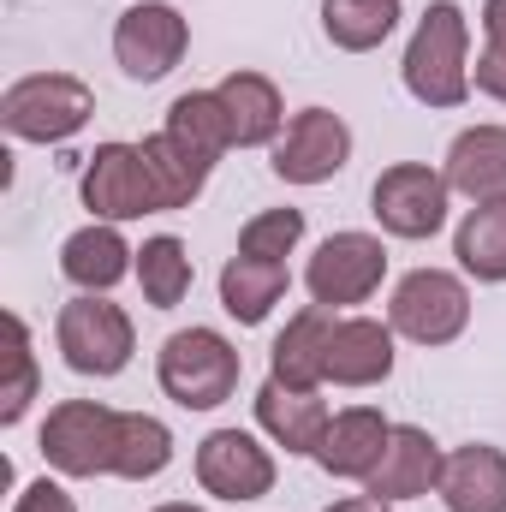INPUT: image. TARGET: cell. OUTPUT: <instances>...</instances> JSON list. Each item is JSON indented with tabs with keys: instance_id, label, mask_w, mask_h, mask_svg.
I'll return each instance as SVG.
<instances>
[{
	"instance_id": "cell-11",
	"label": "cell",
	"mask_w": 506,
	"mask_h": 512,
	"mask_svg": "<svg viewBox=\"0 0 506 512\" xmlns=\"http://www.w3.org/2000/svg\"><path fill=\"white\" fill-rule=\"evenodd\" d=\"M346 161H352V126L328 108L292 114L274 143V179L286 185H328Z\"/></svg>"
},
{
	"instance_id": "cell-30",
	"label": "cell",
	"mask_w": 506,
	"mask_h": 512,
	"mask_svg": "<svg viewBox=\"0 0 506 512\" xmlns=\"http://www.w3.org/2000/svg\"><path fill=\"white\" fill-rule=\"evenodd\" d=\"M6 340H12V382L0 387V423L12 429L24 411H30V399H36V352H30V328H24V316H6Z\"/></svg>"
},
{
	"instance_id": "cell-27",
	"label": "cell",
	"mask_w": 506,
	"mask_h": 512,
	"mask_svg": "<svg viewBox=\"0 0 506 512\" xmlns=\"http://www.w3.org/2000/svg\"><path fill=\"white\" fill-rule=\"evenodd\" d=\"M173 465V429L149 411H120V459H114V477L126 483H149Z\"/></svg>"
},
{
	"instance_id": "cell-15",
	"label": "cell",
	"mask_w": 506,
	"mask_h": 512,
	"mask_svg": "<svg viewBox=\"0 0 506 512\" xmlns=\"http://www.w3.org/2000/svg\"><path fill=\"white\" fill-rule=\"evenodd\" d=\"M387 376H393V322L334 316V334H328V382L334 387H376Z\"/></svg>"
},
{
	"instance_id": "cell-29",
	"label": "cell",
	"mask_w": 506,
	"mask_h": 512,
	"mask_svg": "<svg viewBox=\"0 0 506 512\" xmlns=\"http://www.w3.org/2000/svg\"><path fill=\"white\" fill-rule=\"evenodd\" d=\"M304 239V209H262L239 227V256H262V262H286Z\"/></svg>"
},
{
	"instance_id": "cell-1",
	"label": "cell",
	"mask_w": 506,
	"mask_h": 512,
	"mask_svg": "<svg viewBox=\"0 0 506 512\" xmlns=\"http://www.w3.org/2000/svg\"><path fill=\"white\" fill-rule=\"evenodd\" d=\"M399 78L423 108H465L471 102V24L453 0H435L417 18L405 60H399Z\"/></svg>"
},
{
	"instance_id": "cell-19",
	"label": "cell",
	"mask_w": 506,
	"mask_h": 512,
	"mask_svg": "<svg viewBox=\"0 0 506 512\" xmlns=\"http://www.w3.org/2000/svg\"><path fill=\"white\" fill-rule=\"evenodd\" d=\"M328 405H322V393H298V387H280V382H262L256 387V423H262V435L274 441V447H286V453H310L316 459V447H322V435H328Z\"/></svg>"
},
{
	"instance_id": "cell-21",
	"label": "cell",
	"mask_w": 506,
	"mask_h": 512,
	"mask_svg": "<svg viewBox=\"0 0 506 512\" xmlns=\"http://www.w3.org/2000/svg\"><path fill=\"white\" fill-rule=\"evenodd\" d=\"M215 96H221V108H227L233 149H262V143H280L286 108H280L274 78H262V72H227V78L215 84Z\"/></svg>"
},
{
	"instance_id": "cell-32",
	"label": "cell",
	"mask_w": 506,
	"mask_h": 512,
	"mask_svg": "<svg viewBox=\"0 0 506 512\" xmlns=\"http://www.w3.org/2000/svg\"><path fill=\"white\" fill-rule=\"evenodd\" d=\"M471 84H477L489 102H506V48L483 42V54H477V66H471Z\"/></svg>"
},
{
	"instance_id": "cell-24",
	"label": "cell",
	"mask_w": 506,
	"mask_h": 512,
	"mask_svg": "<svg viewBox=\"0 0 506 512\" xmlns=\"http://www.w3.org/2000/svg\"><path fill=\"white\" fill-rule=\"evenodd\" d=\"M453 256H459V268H465L471 280L501 286L506 280V197L477 203V209L459 221V233H453Z\"/></svg>"
},
{
	"instance_id": "cell-13",
	"label": "cell",
	"mask_w": 506,
	"mask_h": 512,
	"mask_svg": "<svg viewBox=\"0 0 506 512\" xmlns=\"http://www.w3.org/2000/svg\"><path fill=\"white\" fill-rule=\"evenodd\" d=\"M441 447H435V435L429 429H417V423H393V435H387V447H381V465L364 477V495H376V501H423L435 483H441Z\"/></svg>"
},
{
	"instance_id": "cell-26",
	"label": "cell",
	"mask_w": 506,
	"mask_h": 512,
	"mask_svg": "<svg viewBox=\"0 0 506 512\" xmlns=\"http://www.w3.org/2000/svg\"><path fill=\"white\" fill-rule=\"evenodd\" d=\"M143 149V161H149V179H155V197H161V215L167 209H191L197 197H203V185H209V161H197L191 149H179L167 131H155V137H143L137 143Z\"/></svg>"
},
{
	"instance_id": "cell-35",
	"label": "cell",
	"mask_w": 506,
	"mask_h": 512,
	"mask_svg": "<svg viewBox=\"0 0 506 512\" xmlns=\"http://www.w3.org/2000/svg\"><path fill=\"white\" fill-rule=\"evenodd\" d=\"M149 512H203V507H191V501H161V507H149Z\"/></svg>"
},
{
	"instance_id": "cell-16",
	"label": "cell",
	"mask_w": 506,
	"mask_h": 512,
	"mask_svg": "<svg viewBox=\"0 0 506 512\" xmlns=\"http://www.w3.org/2000/svg\"><path fill=\"white\" fill-rule=\"evenodd\" d=\"M447 512H506V453L489 441L453 447L441 459V483H435Z\"/></svg>"
},
{
	"instance_id": "cell-25",
	"label": "cell",
	"mask_w": 506,
	"mask_h": 512,
	"mask_svg": "<svg viewBox=\"0 0 506 512\" xmlns=\"http://www.w3.org/2000/svg\"><path fill=\"white\" fill-rule=\"evenodd\" d=\"M399 0H322V36L340 54H370L399 30Z\"/></svg>"
},
{
	"instance_id": "cell-22",
	"label": "cell",
	"mask_w": 506,
	"mask_h": 512,
	"mask_svg": "<svg viewBox=\"0 0 506 512\" xmlns=\"http://www.w3.org/2000/svg\"><path fill=\"white\" fill-rule=\"evenodd\" d=\"M286 262H262V256H233L227 268H221V310L233 316V322H268V310L286 298Z\"/></svg>"
},
{
	"instance_id": "cell-18",
	"label": "cell",
	"mask_w": 506,
	"mask_h": 512,
	"mask_svg": "<svg viewBox=\"0 0 506 512\" xmlns=\"http://www.w3.org/2000/svg\"><path fill=\"white\" fill-rule=\"evenodd\" d=\"M60 274L78 292H114L126 274H137V251L120 239L114 221H90L60 245Z\"/></svg>"
},
{
	"instance_id": "cell-6",
	"label": "cell",
	"mask_w": 506,
	"mask_h": 512,
	"mask_svg": "<svg viewBox=\"0 0 506 512\" xmlns=\"http://www.w3.org/2000/svg\"><path fill=\"white\" fill-rule=\"evenodd\" d=\"M54 346H60L66 370H78V376H120L137 352V328L102 292H78L54 322Z\"/></svg>"
},
{
	"instance_id": "cell-33",
	"label": "cell",
	"mask_w": 506,
	"mask_h": 512,
	"mask_svg": "<svg viewBox=\"0 0 506 512\" xmlns=\"http://www.w3.org/2000/svg\"><path fill=\"white\" fill-rule=\"evenodd\" d=\"M483 42L506 48V0H483Z\"/></svg>"
},
{
	"instance_id": "cell-7",
	"label": "cell",
	"mask_w": 506,
	"mask_h": 512,
	"mask_svg": "<svg viewBox=\"0 0 506 512\" xmlns=\"http://www.w3.org/2000/svg\"><path fill=\"white\" fill-rule=\"evenodd\" d=\"M447 203H453V185L429 161H393L370 191V215L387 239H435L447 227Z\"/></svg>"
},
{
	"instance_id": "cell-28",
	"label": "cell",
	"mask_w": 506,
	"mask_h": 512,
	"mask_svg": "<svg viewBox=\"0 0 506 512\" xmlns=\"http://www.w3.org/2000/svg\"><path fill=\"white\" fill-rule=\"evenodd\" d=\"M137 286H143V304L149 310H173L191 292V251L173 233L143 239V251H137Z\"/></svg>"
},
{
	"instance_id": "cell-34",
	"label": "cell",
	"mask_w": 506,
	"mask_h": 512,
	"mask_svg": "<svg viewBox=\"0 0 506 512\" xmlns=\"http://www.w3.org/2000/svg\"><path fill=\"white\" fill-rule=\"evenodd\" d=\"M328 512H393L387 501H376V495H346V501H334Z\"/></svg>"
},
{
	"instance_id": "cell-23",
	"label": "cell",
	"mask_w": 506,
	"mask_h": 512,
	"mask_svg": "<svg viewBox=\"0 0 506 512\" xmlns=\"http://www.w3.org/2000/svg\"><path fill=\"white\" fill-rule=\"evenodd\" d=\"M161 131H167L179 149H191L197 161H209V167L233 149V126H227V108H221L215 90H185V96L167 108V126Z\"/></svg>"
},
{
	"instance_id": "cell-14",
	"label": "cell",
	"mask_w": 506,
	"mask_h": 512,
	"mask_svg": "<svg viewBox=\"0 0 506 512\" xmlns=\"http://www.w3.org/2000/svg\"><path fill=\"white\" fill-rule=\"evenodd\" d=\"M328 334H334V310L322 304H304L280 334H274V352H268V382L298 387V393H316L328 382Z\"/></svg>"
},
{
	"instance_id": "cell-17",
	"label": "cell",
	"mask_w": 506,
	"mask_h": 512,
	"mask_svg": "<svg viewBox=\"0 0 506 512\" xmlns=\"http://www.w3.org/2000/svg\"><path fill=\"white\" fill-rule=\"evenodd\" d=\"M387 435H393V423L381 417L376 405H346V411L328 417V435H322V447H316V465H322L328 477L364 483V477L381 465Z\"/></svg>"
},
{
	"instance_id": "cell-12",
	"label": "cell",
	"mask_w": 506,
	"mask_h": 512,
	"mask_svg": "<svg viewBox=\"0 0 506 512\" xmlns=\"http://www.w3.org/2000/svg\"><path fill=\"white\" fill-rule=\"evenodd\" d=\"M197 483L215 501H262L274 489V453L251 429H215L197 447Z\"/></svg>"
},
{
	"instance_id": "cell-3",
	"label": "cell",
	"mask_w": 506,
	"mask_h": 512,
	"mask_svg": "<svg viewBox=\"0 0 506 512\" xmlns=\"http://www.w3.org/2000/svg\"><path fill=\"white\" fill-rule=\"evenodd\" d=\"M90 114H96V90L72 72H30L0 96V126L18 143H66L90 126Z\"/></svg>"
},
{
	"instance_id": "cell-5",
	"label": "cell",
	"mask_w": 506,
	"mask_h": 512,
	"mask_svg": "<svg viewBox=\"0 0 506 512\" xmlns=\"http://www.w3.org/2000/svg\"><path fill=\"white\" fill-rule=\"evenodd\" d=\"M387 322L411 346H453L471 328V286L447 268H411L387 298Z\"/></svg>"
},
{
	"instance_id": "cell-9",
	"label": "cell",
	"mask_w": 506,
	"mask_h": 512,
	"mask_svg": "<svg viewBox=\"0 0 506 512\" xmlns=\"http://www.w3.org/2000/svg\"><path fill=\"white\" fill-rule=\"evenodd\" d=\"M185 48H191V24L167 0H137L114 24V60L131 84H161L185 60Z\"/></svg>"
},
{
	"instance_id": "cell-8",
	"label": "cell",
	"mask_w": 506,
	"mask_h": 512,
	"mask_svg": "<svg viewBox=\"0 0 506 512\" xmlns=\"http://www.w3.org/2000/svg\"><path fill=\"white\" fill-rule=\"evenodd\" d=\"M387 280V245L376 233H334L322 239L310 268H304V286L322 310H352V304H370Z\"/></svg>"
},
{
	"instance_id": "cell-2",
	"label": "cell",
	"mask_w": 506,
	"mask_h": 512,
	"mask_svg": "<svg viewBox=\"0 0 506 512\" xmlns=\"http://www.w3.org/2000/svg\"><path fill=\"white\" fill-rule=\"evenodd\" d=\"M239 376H245L239 346H233L221 328H179V334H167L161 352H155V382H161V393H167L173 405H185V411H215V405H227V399L239 393Z\"/></svg>"
},
{
	"instance_id": "cell-4",
	"label": "cell",
	"mask_w": 506,
	"mask_h": 512,
	"mask_svg": "<svg viewBox=\"0 0 506 512\" xmlns=\"http://www.w3.org/2000/svg\"><path fill=\"white\" fill-rule=\"evenodd\" d=\"M42 459L60 471V477H114V459H120V411L102 405V399H60L36 435Z\"/></svg>"
},
{
	"instance_id": "cell-31",
	"label": "cell",
	"mask_w": 506,
	"mask_h": 512,
	"mask_svg": "<svg viewBox=\"0 0 506 512\" xmlns=\"http://www.w3.org/2000/svg\"><path fill=\"white\" fill-rule=\"evenodd\" d=\"M12 512H78V501L66 495V483H54V477H36V483H24V489H18Z\"/></svg>"
},
{
	"instance_id": "cell-10",
	"label": "cell",
	"mask_w": 506,
	"mask_h": 512,
	"mask_svg": "<svg viewBox=\"0 0 506 512\" xmlns=\"http://www.w3.org/2000/svg\"><path fill=\"white\" fill-rule=\"evenodd\" d=\"M78 191H84V209L96 221H114V227L161 215V197H155V179H149V161L137 143H96Z\"/></svg>"
},
{
	"instance_id": "cell-20",
	"label": "cell",
	"mask_w": 506,
	"mask_h": 512,
	"mask_svg": "<svg viewBox=\"0 0 506 512\" xmlns=\"http://www.w3.org/2000/svg\"><path fill=\"white\" fill-rule=\"evenodd\" d=\"M447 185L471 203L506 197V126H471L447 143Z\"/></svg>"
}]
</instances>
